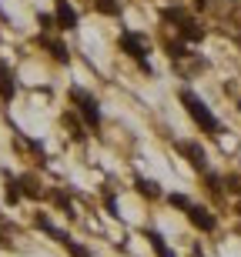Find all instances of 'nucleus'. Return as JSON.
<instances>
[{
	"mask_svg": "<svg viewBox=\"0 0 241 257\" xmlns=\"http://www.w3.org/2000/svg\"><path fill=\"white\" fill-rule=\"evenodd\" d=\"M181 37H184V40H201L204 30L198 27V24H191V20H184V24H181Z\"/></svg>",
	"mask_w": 241,
	"mask_h": 257,
	"instance_id": "1a4fd4ad",
	"label": "nucleus"
},
{
	"mask_svg": "<svg viewBox=\"0 0 241 257\" xmlns=\"http://www.w3.org/2000/svg\"><path fill=\"white\" fill-rule=\"evenodd\" d=\"M168 204H171V207H181V210L191 207V200L184 197V194H171V197H168Z\"/></svg>",
	"mask_w": 241,
	"mask_h": 257,
	"instance_id": "ddd939ff",
	"label": "nucleus"
},
{
	"mask_svg": "<svg viewBox=\"0 0 241 257\" xmlns=\"http://www.w3.org/2000/svg\"><path fill=\"white\" fill-rule=\"evenodd\" d=\"M164 20H171V24H184V10H178V7H171V10H164Z\"/></svg>",
	"mask_w": 241,
	"mask_h": 257,
	"instance_id": "4468645a",
	"label": "nucleus"
},
{
	"mask_svg": "<svg viewBox=\"0 0 241 257\" xmlns=\"http://www.w3.org/2000/svg\"><path fill=\"white\" fill-rule=\"evenodd\" d=\"M14 94H17V80H14V70L7 67V60L0 57V97H4V100H14Z\"/></svg>",
	"mask_w": 241,
	"mask_h": 257,
	"instance_id": "20e7f679",
	"label": "nucleus"
},
{
	"mask_svg": "<svg viewBox=\"0 0 241 257\" xmlns=\"http://www.w3.org/2000/svg\"><path fill=\"white\" fill-rule=\"evenodd\" d=\"M97 10H101V14H117V0H97Z\"/></svg>",
	"mask_w": 241,
	"mask_h": 257,
	"instance_id": "2eb2a0df",
	"label": "nucleus"
},
{
	"mask_svg": "<svg viewBox=\"0 0 241 257\" xmlns=\"http://www.w3.org/2000/svg\"><path fill=\"white\" fill-rule=\"evenodd\" d=\"M0 244H7V237H4V234H0Z\"/></svg>",
	"mask_w": 241,
	"mask_h": 257,
	"instance_id": "f3484780",
	"label": "nucleus"
},
{
	"mask_svg": "<svg viewBox=\"0 0 241 257\" xmlns=\"http://www.w3.org/2000/svg\"><path fill=\"white\" fill-rule=\"evenodd\" d=\"M54 17H57V24L64 30H74L77 27V14H74V7H70L67 0H57V7H54Z\"/></svg>",
	"mask_w": 241,
	"mask_h": 257,
	"instance_id": "39448f33",
	"label": "nucleus"
},
{
	"mask_svg": "<svg viewBox=\"0 0 241 257\" xmlns=\"http://www.w3.org/2000/svg\"><path fill=\"white\" fill-rule=\"evenodd\" d=\"M121 50H124L127 57H134L137 64H141V67L147 70V60H144V44H141V40H137L134 34H124V37H121Z\"/></svg>",
	"mask_w": 241,
	"mask_h": 257,
	"instance_id": "7ed1b4c3",
	"label": "nucleus"
},
{
	"mask_svg": "<svg viewBox=\"0 0 241 257\" xmlns=\"http://www.w3.org/2000/svg\"><path fill=\"white\" fill-rule=\"evenodd\" d=\"M64 247H67L70 257H91V254H87V247H81L77 240H64Z\"/></svg>",
	"mask_w": 241,
	"mask_h": 257,
	"instance_id": "f8f14e48",
	"label": "nucleus"
},
{
	"mask_svg": "<svg viewBox=\"0 0 241 257\" xmlns=\"http://www.w3.org/2000/svg\"><path fill=\"white\" fill-rule=\"evenodd\" d=\"M181 104H184V110H188V114L194 117V124L201 127V131L218 134V120H214V114L201 104V100H198V97L191 94V90H181Z\"/></svg>",
	"mask_w": 241,
	"mask_h": 257,
	"instance_id": "f257e3e1",
	"label": "nucleus"
},
{
	"mask_svg": "<svg viewBox=\"0 0 241 257\" xmlns=\"http://www.w3.org/2000/svg\"><path fill=\"white\" fill-rule=\"evenodd\" d=\"M147 240L154 244V250H157V257H174L171 250L164 247V240H161V234H154V230H147Z\"/></svg>",
	"mask_w": 241,
	"mask_h": 257,
	"instance_id": "9d476101",
	"label": "nucleus"
},
{
	"mask_svg": "<svg viewBox=\"0 0 241 257\" xmlns=\"http://www.w3.org/2000/svg\"><path fill=\"white\" fill-rule=\"evenodd\" d=\"M168 50H171V57H184V44H168Z\"/></svg>",
	"mask_w": 241,
	"mask_h": 257,
	"instance_id": "dca6fc26",
	"label": "nucleus"
},
{
	"mask_svg": "<svg viewBox=\"0 0 241 257\" xmlns=\"http://www.w3.org/2000/svg\"><path fill=\"white\" fill-rule=\"evenodd\" d=\"M137 191L144 194V197H161V191H157V184H151V181H137Z\"/></svg>",
	"mask_w": 241,
	"mask_h": 257,
	"instance_id": "9b49d317",
	"label": "nucleus"
},
{
	"mask_svg": "<svg viewBox=\"0 0 241 257\" xmlns=\"http://www.w3.org/2000/svg\"><path fill=\"white\" fill-rule=\"evenodd\" d=\"M188 220H191L198 230H214V217L204 207H188Z\"/></svg>",
	"mask_w": 241,
	"mask_h": 257,
	"instance_id": "423d86ee",
	"label": "nucleus"
},
{
	"mask_svg": "<svg viewBox=\"0 0 241 257\" xmlns=\"http://www.w3.org/2000/svg\"><path fill=\"white\" fill-rule=\"evenodd\" d=\"M178 151H181L184 157H188V161H191L194 167H198V171H204V151L198 147V144H191V141H181V144H178Z\"/></svg>",
	"mask_w": 241,
	"mask_h": 257,
	"instance_id": "0eeeda50",
	"label": "nucleus"
},
{
	"mask_svg": "<svg viewBox=\"0 0 241 257\" xmlns=\"http://www.w3.org/2000/svg\"><path fill=\"white\" fill-rule=\"evenodd\" d=\"M40 44H44V47L50 50V57H57L60 64H67L70 60V54H67V47H64V44H60V40H50V37H40Z\"/></svg>",
	"mask_w": 241,
	"mask_h": 257,
	"instance_id": "6e6552de",
	"label": "nucleus"
},
{
	"mask_svg": "<svg viewBox=\"0 0 241 257\" xmlns=\"http://www.w3.org/2000/svg\"><path fill=\"white\" fill-rule=\"evenodd\" d=\"M70 100L77 104V114L84 117V124H87V127H101V110H97V100L87 94V90L74 87V90H70Z\"/></svg>",
	"mask_w": 241,
	"mask_h": 257,
	"instance_id": "f03ea898",
	"label": "nucleus"
},
{
	"mask_svg": "<svg viewBox=\"0 0 241 257\" xmlns=\"http://www.w3.org/2000/svg\"><path fill=\"white\" fill-rule=\"evenodd\" d=\"M238 214H241V204H238Z\"/></svg>",
	"mask_w": 241,
	"mask_h": 257,
	"instance_id": "a211bd4d",
	"label": "nucleus"
}]
</instances>
